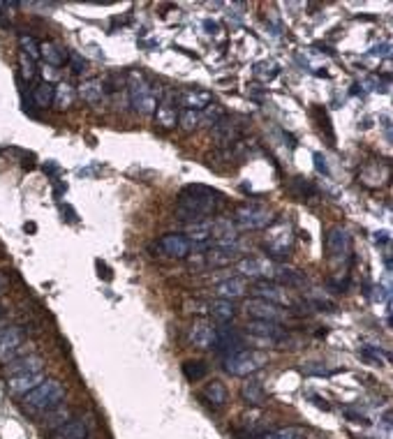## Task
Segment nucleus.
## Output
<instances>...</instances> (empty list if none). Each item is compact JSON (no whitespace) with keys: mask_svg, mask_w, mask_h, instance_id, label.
Segmentation results:
<instances>
[{"mask_svg":"<svg viewBox=\"0 0 393 439\" xmlns=\"http://www.w3.org/2000/svg\"><path fill=\"white\" fill-rule=\"evenodd\" d=\"M222 201V194L206 185H187L178 197V215L183 220L199 222L206 215H213Z\"/></svg>","mask_w":393,"mask_h":439,"instance_id":"nucleus-1","label":"nucleus"},{"mask_svg":"<svg viewBox=\"0 0 393 439\" xmlns=\"http://www.w3.org/2000/svg\"><path fill=\"white\" fill-rule=\"evenodd\" d=\"M65 400V388L60 386V381L47 379L44 384H40L37 388H33L31 393L24 395V409L28 414H42L51 412L58 405H62Z\"/></svg>","mask_w":393,"mask_h":439,"instance_id":"nucleus-2","label":"nucleus"},{"mask_svg":"<svg viewBox=\"0 0 393 439\" xmlns=\"http://www.w3.org/2000/svg\"><path fill=\"white\" fill-rule=\"evenodd\" d=\"M128 95L132 109L142 116H151L158 109V93L151 86L149 79L142 72H130L128 74Z\"/></svg>","mask_w":393,"mask_h":439,"instance_id":"nucleus-3","label":"nucleus"},{"mask_svg":"<svg viewBox=\"0 0 393 439\" xmlns=\"http://www.w3.org/2000/svg\"><path fill=\"white\" fill-rule=\"evenodd\" d=\"M266 363H269V356L255 349H243L231 354V356H224V370L234 377H250L252 372L262 370Z\"/></svg>","mask_w":393,"mask_h":439,"instance_id":"nucleus-4","label":"nucleus"},{"mask_svg":"<svg viewBox=\"0 0 393 439\" xmlns=\"http://www.w3.org/2000/svg\"><path fill=\"white\" fill-rule=\"evenodd\" d=\"M271 229L266 233V252H269V257L273 259H283L290 254L292 250V243H294V229H292V222H287V220H280L276 224H269Z\"/></svg>","mask_w":393,"mask_h":439,"instance_id":"nucleus-5","label":"nucleus"},{"mask_svg":"<svg viewBox=\"0 0 393 439\" xmlns=\"http://www.w3.org/2000/svg\"><path fill=\"white\" fill-rule=\"evenodd\" d=\"M234 222L241 226V229H266L273 222V213L269 208L257 206V204H243L234 210Z\"/></svg>","mask_w":393,"mask_h":439,"instance_id":"nucleus-6","label":"nucleus"},{"mask_svg":"<svg viewBox=\"0 0 393 439\" xmlns=\"http://www.w3.org/2000/svg\"><path fill=\"white\" fill-rule=\"evenodd\" d=\"M238 271H241L245 278L250 280H271L276 282V273H278V264L269 257H248L238 261Z\"/></svg>","mask_w":393,"mask_h":439,"instance_id":"nucleus-7","label":"nucleus"},{"mask_svg":"<svg viewBox=\"0 0 393 439\" xmlns=\"http://www.w3.org/2000/svg\"><path fill=\"white\" fill-rule=\"evenodd\" d=\"M324 245L331 261H342L352 254V236H349V231L342 229V226H331V229L326 231Z\"/></svg>","mask_w":393,"mask_h":439,"instance_id":"nucleus-8","label":"nucleus"},{"mask_svg":"<svg viewBox=\"0 0 393 439\" xmlns=\"http://www.w3.org/2000/svg\"><path fill=\"white\" fill-rule=\"evenodd\" d=\"M213 349L220 351L222 356H231V354L245 349V340H243V336L234 326H227V324H222V326H215Z\"/></svg>","mask_w":393,"mask_h":439,"instance_id":"nucleus-9","label":"nucleus"},{"mask_svg":"<svg viewBox=\"0 0 393 439\" xmlns=\"http://www.w3.org/2000/svg\"><path fill=\"white\" fill-rule=\"evenodd\" d=\"M245 313L252 322H273V324H280L285 320V310L276 306V303H269L264 299H250L245 303Z\"/></svg>","mask_w":393,"mask_h":439,"instance_id":"nucleus-10","label":"nucleus"},{"mask_svg":"<svg viewBox=\"0 0 393 439\" xmlns=\"http://www.w3.org/2000/svg\"><path fill=\"white\" fill-rule=\"evenodd\" d=\"M24 347V331L17 326H5L0 333V363H10L21 354Z\"/></svg>","mask_w":393,"mask_h":439,"instance_id":"nucleus-11","label":"nucleus"},{"mask_svg":"<svg viewBox=\"0 0 393 439\" xmlns=\"http://www.w3.org/2000/svg\"><path fill=\"white\" fill-rule=\"evenodd\" d=\"M245 331H248V336L264 340V342H271L276 347L285 345L287 340V331L280 326V324H273V322H250Z\"/></svg>","mask_w":393,"mask_h":439,"instance_id":"nucleus-12","label":"nucleus"},{"mask_svg":"<svg viewBox=\"0 0 393 439\" xmlns=\"http://www.w3.org/2000/svg\"><path fill=\"white\" fill-rule=\"evenodd\" d=\"M158 245L160 250H162V254H167V257L172 259H185L192 250V243L183 233H167V236L160 238Z\"/></svg>","mask_w":393,"mask_h":439,"instance_id":"nucleus-13","label":"nucleus"},{"mask_svg":"<svg viewBox=\"0 0 393 439\" xmlns=\"http://www.w3.org/2000/svg\"><path fill=\"white\" fill-rule=\"evenodd\" d=\"M252 292L257 294V299H264V301H269V303H276V306H290L292 299H290V294H287V289L283 285H278V282H271V280H259L255 289Z\"/></svg>","mask_w":393,"mask_h":439,"instance_id":"nucleus-14","label":"nucleus"},{"mask_svg":"<svg viewBox=\"0 0 393 439\" xmlns=\"http://www.w3.org/2000/svg\"><path fill=\"white\" fill-rule=\"evenodd\" d=\"M44 367V361L37 354H26V356H19L10 361L5 365V374L7 377H19V374H33V372H42Z\"/></svg>","mask_w":393,"mask_h":439,"instance_id":"nucleus-15","label":"nucleus"},{"mask_svg":"<svg viewBox=\"0 0 393 439\" xmlns=\"http://www.w3.org/2000/svg\"><path fill=\"white\" fill-rule=\"evenodd\" d=\"M213 340H215V326L208 322H194L190 329H187V342L196 349H213Z\"/></svg>","mask_w":393,"mask_h":439,"instance_id":"nucleus-16","label":"nucleus"},{"mask_svg":"<svg viewBox=\"0 0 393 439\" xmlns=\"http://www.w3.org/2000/svg\"><path fill=\"white\" fill-rule=\"evenodd\" d=\"M47 381L44 370L42 372H33V374H19V377H7V391L12 395H26L31 393L33 388H37L40 384Z\"/></svg>","mask_w":393,"mask_h":439,"instance_id":"nucleus-17","label":"nucleus"},{"mask_svg":"<svg viewBox=\"0 0 393 439\" xmlns=\"http://www.w3.org/2000/svg\"><path fill=\"white\" fill-rule=\"evenodd\" d=\"M206 257V264L208 266H229L234 264V261L241 259V252H238V247L231 243V245H213L208 247V252L203 254Z\"/></svg>","mask_w":393,"mask_h":439,"instance_id":"nucleus-18","label":"nucleus"},{"mask_svg":"<svg viewBox=\"0 0 393 439\" xmlns=\"http://www.w3.org/2000/svg\"><path fill=\"white\" fill-rule=\"evenodd\" d=\"M217 240L215 245H231L238 238L236 224L227 217H217L210 220V240Z\"/></svg>","mask_w":393,"mask_h":439,"instance_id":"nucleus-19","label":"nucleus"},{"mask_svg":"<svg viewBox=\"0 0 393 439\" xmlns=\"http://www.w3.org/2000/svg\"><path fill=\"white\" fill-rule=\"evenodd\" d=\"M215 294H217V299L234 303L248 294V282L243 278H227L224 282H220V285H215Z\"/></svg>","mask_w":393,"mask_h":439,"instance_id":"nucleus-20","label":"nucleus"},{"mask_svg":"<svg viewBox=\"0 0 393 439\" xmlns=\"http://www.w3.org/2000/svg\"><path fill=\"white\" fill-rule=\"evenodd\" d=\"M238 137H241V130H238V125L234 123V120L222 118V120H217V123L213 125V139H215L217 146L224 148V146L236 144Z\"/></svg>","mask_w":393,"mask_h":439,"instance_id":"nucleus-21","label":"nucleus"},{"mask_svg":"<svg viewBox=\"0 0 393 439\" xmlns=\"http://www.w3.org/2000/svg\"><path fill=\"white\" fill-rule=\"evenodd\" d=\"M199 398L206 402V405L210 407H215V409H220L227 405V398H229V393H227V386L222 384V381H208L206 386L201 388V393H199Z\"/></svg>","mask_w":393,"mask_h":439,"instance_id":"nucleus-22","label":"nucleus"},{"mask_svg":"<svg viewBox=\"0 0 393 439\" xmlns=\"http://www.w3.org/2000/svg\"><path fill=\"white\" fill-rule=\"evenodd\" d=\"M88 433H90V426L86 423V419H69L65 426L53 430L49 439H86Z\"/></svg>","mask_w":393,"mask_h":439,"instance_id":"nucleus-23","label":"nucleus"},{"mask_svg":"<svg viewBox=\"0 0 393 439\" xmlns=\"http://www.w3.org/2000/svg\"><path fill=\"white\" fill-rule=\"evenodd\" d=\"M181 104H183V109H190V111H203L208 107V104H213V95L206 93V90H196V88H187L183 93L178 95Z\"/></svg>","mask_w":393,"mask_h":439,"instance_id":"nucleus-24","label":"nucleus"},{"mask_svg":"<svg viewBox=\"0 0 393 439\" xmlns=\"http://www.w3.org/2000/svg\"><path fill=\"white\" fill-rule=\"evenodd\" d=\"M72 419V412H69V407L65 405H58L51 412L44 414V419H42V430H49V433H53V430H58L60 426H65V423Z\"/></svg>","mask_w":393,"mask_h":439,"instance_id":"nucleus-25","label":"nucleus"},{"mask_svg":"<svg viewBox=\"0 0 393 439\" xmlns=\"http://www.w3.org/2000/svg\"><path fill=\"white\" fill-rule=\"evenodd\" d=\"M241 398L248 402V405H252V407L264 405V402H266V391H264L262 381H257V379L245 381V384L241 386Z\"/></svg>","mask_w":393,"mask_h":439,"instance_id":"nucleus-26","label":"nucleus"},{"mask_svg":"<svg viewBox=\"0 0 393 439\" xmlns=\"http://www.w3.org/2000/svg\"><path fill=\"white\" fill-rule=\"evenodd\" d=\"M104 90H107L104 81H100V79H88V81H83L81 86H79V95H81L83 102L97 104V102H102Z\"/></svg>","mask_w":393,"mask_h":439,"instance_id":"nucleus-27","label":"nucleus"},{"mask_svg":"<svg viewBox=\"0 0 393 439\" xmlns=\"http://www.w3.org/2000/svg\"><path fill=\"white\" fill-rule=\"evenodd\" d=\"M40 53L44 56V60L53 67L65 65V60H67V51L60 44H56V42H44V44H40Z\"/></svg>","mask_w":393,"mask_h":439,"instance_id":"nucleus-28","label":"nucleus"},{"mask_svg":"<svg viewBox=\"0 0 393 439\" xmlns=\"http://www.w3.org/2000/svg\"><path fill=\"white\" fill-rule=\"evenodd\" d=\"M156 120H158V125H162V127H176V107L172 104L169 97H165L162 102H158V109H156Z\"/></svg>","mask_w":393,"mask_h":439,"instance_id":"nucleus-29","label":"nucleus"},{"mask_svg":"<svg viewBox=\"0 0 393 439\" xmlns=\"http://www.w3.org/2000/svg\"><path fill=\"white\" fill-rule=\"evenodd\" d=\"M208 313L210 317H213L215 322H220V324H227L234 320V315H236V308H234V303L231 301H222V299H217L213 301L208 306Z\"/></svg>","mask_w":393,"mask_h":439,"instance_id":"nucleus-30","label":"nucleus"},{"mask_svg":"<svg viewBox=\"0 0 393 439\" xmlns=\"http://www.w3.org/2000/svg\"><path fill=\"white\" fill-rule=\"evenodd\" d=\"M72 100H74V88L69 86V83L65 81H60L58 86L53 88V104H56V109H67V107H72Z\"/></svg>","mask_w":393,"mask_h":439,"instance_id":"nucleus-31","label":"nucleus"},{"mask_svg":"<svg viewBox=\"0 0 393 439\" xmlns=\"http://www.w3.org/2000/svg\"><path fill=\"white\" fill-rule=\"evenodd\" d=\"M250 439H308V435L306 430L301 428H278V430H271V433L252 435Z\"/></svg>","mask_w":393,"mask_h":439,"instance_id":"nucleus-32","label":"nucleus"},{"mask_svg":"<svg viewBox=\"0 0 393 439\" xmlns=\"http://www.w3.org/2000/svg\"><path fill=\"white\" fill-rule=\"evenodd\" d=\"M33 102L37 104L40 109H47L53 104V86L47 81L37 83V86L33 88Z\"/></svg>","mask_w":393,"mask_h":439,"instance_id":"nucleus-33","label":"nucleus"},{"mask_svg":"<svg viewBox=\"0 0 393 439\" xmlns=\"http://www.w3.org/2000/svg\"><path fill=\"white\" fill-rule=\"evenodd\" d=\"M252 72H255L257 79H262V81H271V79H276V76H278L280 67H278L273 60H262V63H257V65L252 67Z\"/></svg>","mask_w":393,"mask_h":439,"instance_id":"nucleus-34","label":"nucleus"},{"mask_svg":"<svg viewBox=\"0 0 393 439\" xmlns=\"http://www.w3.org/2000/svg\"><path fill=\"white\" fill-rule=\"evenodd\" d=\"M19 47H21V53H26L28 58L35 60L40 58V44L35 42V38H31V35H19Z\"/></svg>","mask_w":393,"mask_h":439,"instance_id":"nucleus-35","label":"nucleus"},{"mask_svg":"<svg viewBox=\"0 0 393 439\" xmlns=\"http://www.w3.org/2000/svg\"><path fill=\"white\" fill-rule=\"evenodd\" d=\"M292 190H294V194L299 197V199H308V197H315L317 194V190H315V185L310 181H306V179H294L292 181Z\"/></svg>","mask_w":393,"mask_h":439,"instance_id":"nucleus-36","label":"nucleus"},{"mask_svg":"<svg viewBox=\"0 0 393 439\" xmlns=\"http://www.w3.org/2000/svg\"><path fill=\"white\" fill-rule=\"evenodd\" d=\"M183 372H185V377L190 381H199L201 377H206L208 367L203 365L201 361H187V363L183 365Z\"/></svg>","mask_w":393,"mask_h":439,"instance_id":"nucleus-37","label":"nucleus"},{"mask_svg":"<svg viewBox=\"0 0 393 439\" xmlns=\"http://www.w3.org/2000/svg\"><path fill=\"white\" fill-rule=\"evenodd\" d=\"M178 123H181V127H183L185 132H192V130H196V127H199L201 116H199V111L183 109V111H181V116H178Z\"/></svg>","mask_w":393,"mask_h":439,"instance_id":"nucleus-38","label":"nucleus"},{"mask_svg":"<svg viewBox=\"0 0 393 439\" xmlns=\"http://www.w3.org/2000/svg\"><path fill=\"white\" fill-rule=\"evenodd\" d=\"M359 354L363 358H370V361H375V363H382V361H389V351H384V349H377V347H361Z\"/></svg>","mask_w":393,"mask_h":439,"instance_id":"nucleus-39","label":"nucleus"},{"mask_svg":"<svg viewBox=\"0 0 393 439\" xmlns=\"http://www.w3.org/2000/svg\"><path fill=\"white\" fill-rule=\"evenodd\" d=\"M19 63H21V74H24V79L33 81L35 76H37V67H35V60L28 58L26 53H19Z\"/></svg>","mask_w":393,"mask_h":439,"instance_id":"nucleus-40","label":"nucleus"},{"mask_svg":"<svg viewBox=\"0 0 393 439\" xmlns=\"http://www.w3.org/2000/svg\"><path fill=\"white\" fill-rule=\"evenodd\" d=\"M67 63H69V67H72L74 74L86 72V60H83L76 51H67Z\"/></svg>","mask_w":393,"mask_h":439,"instance_id":"nucleus-41","label":"nucleus"},{"mask_svg":"<svg viewBox=\"0 0 393 439\" xmlns=\"http://www.w3.org/2000/svg\"><path fill=\"white\" fill-rule=\"evenodd\" d=\"M203 111H206V113L201 116V120L206 118V120H210L213 125L217 123V120H222V118H224V111H222L220 107H217V104H208V107L203 109Z\"/></svg>","mask_w":393,"mask_h":439,"instance_id":"nucleus-42","label":"nucleus"},{"mask_svg":"<svg viewBox=\"0 0 393 439\" xmlns=\"http://www.w3.org/2000/svg\"><path fill=\"white\" fill-rule=\"evenodd\" d=\"M303 372L306 374H319V377H324V374H328V370L324 365H319V363H308L303 365Z\"/></svg>","mask_w":393,"mask_h":439,"instance_id":"nucleus-43","label":"nucleus"},{"mask_svg":"<svg viewBox=\"0 0 393 439\" xmlns=\"http://www.w3.org/2000/svg\"><path fill=\"white\" fill-rule=\"evenodd\" d=\"M389 240V233L382 231V233H375V243H387Z\"/></svg>","mask_w":393,"mask_h":439,"instance_id":"nucleus-44","label":"nucleus"},{"mask_svg":"<svg viewBox=\"0 0 393 439\" xmlns=\"http://www.w3.org/2000/svg\"><path fill=\"white\" fill-rule=\"evenodd\" d=\"M5 292H7V278H5L3 273H0V296H3Z\"/></svg>","mask_w":393,"mask_h":439,"instance_id":"nucleus-45","label":"nucleus"},{"mask_svg":"<svg viewBox=\"0 0 393 439\" xmlns=\"http://www.w3.org/2000/svg\"><path fill=\"white\" fill-rule=\"evenodd\" d=\"M315 160H317V169H319V172L326 174V165H321V162H324V158H321V155L317 153V155H315Z\"/></svg>","mask_w":393,"mask_h":439,"instance_id":"nucleus-46","label":"nucleus"},{"mask_svg":"<svg viewBox=\"0 0 393 439\" xmlns=\"http://www.w3.org/2000/svg\"><path fill=\"white\" fill-rule=\"evenodd\" d=\"M203 26H206V28H208V31H215V28H217L215 24H210V21H206V24H203Z\"/></svg>","mask_w":393,"mask_h":439,"instance_id":"nucleus-47","label":"nucleus"},{"mask_svg":"<svg viewBox=\"0 0 393 439\" xmlns=\"http://www.w3.org/2000/svg\"><path fill=\"white\" fill-rule=\"evenodd\" d=\"M5 331V326H3V324H0V333H3Z\"/></svg>","mask_w":393,"mask_h":439,"instance_id":"nucleus-48","label":"nucleus"},{"mask_svg":"<svg viewBox=\"0 0 393 439\" xmlns=\"http://www.w3.org/2000/svg\"><path fill=\"white\" fill-rule=\"evenodd\" d=\"M86 439H88V437H86Z\"/></svg>","mask_w":393,"mask_h":439,"instance_id":"nucleus-49","label":"nucleus"}]
</instances>
